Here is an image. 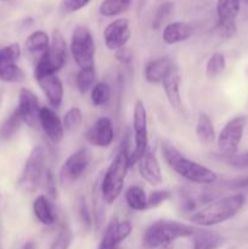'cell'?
<instances>
[{"mask_svg": "<svg viewBox=\"0 0 248 249\" xmlns=\"http://www.w3.org/2000/svg\"><path fill=\"white\" fill-rule=\"evenodd\" d=\"M162 152L170 169L187 181L199 185H212L218 180L215 172L185 157L172 143L163 142Z\"/></svg>", "mask_w": 248, "mask_h": 249, "instance_id": "1", "label": "cell"}, {"mask_svg": "<svg viewBox=\"0 0 248 249\" xmlns=\"http://www.w3.org/2000/svg\"><path fill=\"white\" fill-rule=\"evenodd\" d=\"M246 203L242 194H235L211 202L190 216V221L202 228H211L232 219Z\"/></svg>", "mask_w": 248, "mask_h": 249, "instance_id": "2", "label": "cell"}, {"mask_svg": "<svg viewBox=\"0 0 248 249\" xmlns=\"http://www.w3.org/2000/svg\"><path fill=\"white\" fill-rule=\"evenodd\" d=\"M129 156H130V152H129L128 139L125 138L123 139V142H122L116 157L113 158L102 179L100 180L102 196L107 204L113 203L123 191L126 172L130 167Z\"/></svg>", "mask_w": 248, "mask_h": 249, "instance_id": "3", "label": "cell"}, {"mask_svg": "<svg viewBox=\"0 0 248 249\" xmlns=\"http://www.w3.org/2000/svg\"><path fill=\"white\" fill-rule=\"evenodd\" d=\"M195 229L187 224L160 219L146 229L142 236V246L146 249H159L172 246L179 238L192 237Z\"/></svg>", "mask_w": 248, "mask_h": 249, "instance_id": "4", "label": "cell"}, {"mask_svg": "<svg viewBox=\"0 0 248 249\" xmlns=\"http://www.w3.org/2000/svg\"><path fill=\"white\" fill-rule=\"evenodd\" d=\"M67 61V41L58 29L53 32L50 46L46 53L36 61L34 77L35 80L46 75L57 74Z\"/></svg>", "mask_w": 248, "mask_h": 249, "instance_id": "5", "label": "cell"}, {"mask_svg": "<svg viewBox=\"0 0 248 249\" xmlns=\"http://www.w3.org/2000/svg\"><path fill=\"white\" fill-rule=\"evenodd\" d=\"M45 164V151L41 146H36L29 153L28 158L24 163L21 178L18 180V186L22 191L32 194L38 187H40L41 180H43L44 174L48 169Z\"/></svg>", "mask_w": 248, "mask_h": 249, "instance_id": "6", "label": "cell"}, {"mask_svg": "<svg viewBox=\"0 0 248 249\" xmlns=\"http://www.w3.org/2000/svg\"><path fill=\"white\" fill-rule=\"evenodd\" d=\"M71 53L79 70L94 67L95 41L87 27L78 26L74 28L71 38Z\"/></svg>", "mask_w": 248, "mask_h": 249, "instance_id": "7", "label": "cell"}, {"mask_svg": "<svg viewBox=\"0 0 248 249\" xmlns=\"http://www.w3.org/2000/svg\"><path fill=\"white\" fill-rule=\"evenodd\" d=\"M133 128L135 133V148L129 156V164L134 165L143 157L148 147V129H147V112L141 100H138L134 106Z\"/></svg>", "mask_w": 248, "mask_h": 249, "instance_id": "8", "label": "cell"}, {"mask_svg": "<svg viewBox=\"0 0 248 249\" xmlns=\"http://www.w3.org/2000/svg\"><path fill=\"white\" fill-rule=\"evenodd\" d=\"M246 122L247 119L245 116L233 117L221 129L216 142H218L219 151L223 153V156L228 157V156H233L237 153L238 146H240L243 131H245Z\"/></svg>", "mask_w": 248, "mask_h": 249, "instance_id": "9", "label": "cell"}, {"mask_svg": "<svg viewBox=\"0 0 248 249\" xmlns=\"http://www.w3.org/2000/svg\"><path fill=\"white\" fill-rule=\"evenodd\" d=\"M21 48L18 44H11L0 49V80L7 83H21L24 80V73L17 65Z\"/></svg>", "mask_w": 248, "mask_h": 249, "instance_id": "10", "label": "cell"}, {"mask_svg": "<svg viewBox=\"0 0 248 249\" xmlns=\"http://www.w3.org/2000/svg\"><path fill=\"white\" fill-rule=\"evenodd\" d=\"M90 162H91V152L89 148L82 147L73 152L61 167V182L63 185H68L77 181L88 169Z\"/></svg>", "mask_w": 248, "mask_h": 249, "instance_id": "11", "label": "cell"}, {"mask_svg": "<svg viewBox=\"0 0 248 249\" xmlns=\"http://www.w3.org/2000/svg\"><path fill=\"white\" fill-rule=\"evenodd\" d=\"M241 0H218L216 2V15H218V27L221 36L231 38L236 33L235 19L240 12Z\"/></svg>", "mask_w": 248, "mask_h": 249, "instance_id": "12", "label": "cell"}, {"mask_svg": "<svg viewBox=\"0 0 248 249\" xmlns=\"http://www.w3.org/2000/svg\"><path fill=\"white\" fill-rule=\"evenodd\" d=\"M40 108L41 107L35 94L32 90L22 88L18 95V107L16 108L21 116L22 122L31 128H35L39 124Z\"/></svg>", "mask_w": 248, "mask_h": 249, "instance_id": "13", "label": "cell"}, {"mask_svg": "<svg viewBox=\"0 0 248 249\" xmlns=\"http://www.w3.org/2000/svg\"><path fill=\"white\" fill-rule=\"evenodd\" d=\"M130 26L126 18L114 19L104 31L105 45L108 50L117 51L126 46L130 39Z\"/></svg>", "mask_w": 248, "mask_h": 249, "instance_id": "14", "label": "cell"}, {"mask_svg": "<svg viewBox=\"0 0 248 249\" xmlns=\"http://www.w3.org/2000/svg\"><path fill=\"white\" fill-rule=\"evenodd\" d=\"M85 138H87L88 142L96 146V147H108L113 142L114 139L113 123L107 117H101L87 131Z\"/></svg>", "mask_w": 248, "mask_h": 249, "instance_id": "15", "label": "cell"}, {"mask_svg": "<svg viewBox=\"0 0 248 249\" xmlns=\"http://www.w3.org/2000/svg\"><path fill=\"white\" fill-rule=\"evenodd\" d=\"M39 124L44 133L53 143H60L65 136V128L60 117L50 107H41L39 114Z\"/></svg>", "mask_w": 248, "mask_h": 249, "instance_id": "16", "label": "cell"}, {"mask_svg": "<svg viewBox=\"0 0 248 249\" xmlns=\"http://www.w3.org/2000/svg\"><path fill=\"white\" fill-rule=\"evenodd\" d=\"M163 90L167 96L168 102L175 111L184 113V104H182L181 94H180V74L177 66L173 63L170 70L165 74L162 82Z\"/></svg>", "mask_w": 248, "mask_h": 249, "instance_id": "17", "label": "cell"}, {"mask_svg": "<svg viewBox=\"0 0 248 249\" xmlns=\"http://www.w3.org/2000/svg\"><path fill=\"white\" fill-rule=\"evenodd\" d=\"M136 164H138L140 177L145 181H147L150 185H153V186H158V185L162 184V170H160L159 162H158L155 153L147 151Z\"/></svg>", "mask_w": 248, "mask_h": 249, "instance_id": "18", "label": "cell"}, {"mask_svg": "<svg viewBox=\"0 0 248 249\" xmlns=\"http://www.w3.org/2000/svg\"><path fill=\"white\" fill-rule=\"evenodd\" d=\"M39 87L43 90L44 95L48 99L49 104L55 108H58L63 100V84L57 74L46 75L36 79Z\"/></svg>", "mask_w": 248, "mask_h": 249, "instance_id": "19", "label": "cell"}, {"mask_svg": "<svg viewBox=\"0 0 248 249\" xmlns=\"http://www.w3.org/2000/svg\"><path fill=\"white\" fill-rule=\"evenodd\" d=\"M173 61L169 57H159L151 60L143 70V77L150 84H159L170 70Z\"/></svg>", "mask_w": 248, "mask_h": 249, "instance_id": "20", "label": "cell"}, {"mask_svg": "<svg viewBox=\"0 0 248 249\" xmlns=\"http://www.w3.org/2000/svg\"><path fill=\"white\" fill-rule=\"evenodd\" d=\"M194 34V28L185 22H173L163 29V40L168 45L182 43L190 39Z\"/></svg>", "mask_w": 248, "mask_h": 249, "instance_id": "21", "label": "cell"}, {"mask_svg": "<svg viewBox=\"0 0 248 249\" xmlns=\"http://www.w3.org/2000/svg\"><path fill=\"white\" fill-rule=\"evenodd\" d=\"M191 238L192 249H219L224 245V237L215 231L195 229Z\"/></svg>", "mask_w": 248, "mask_h": 249, "instance_id": "22", "label": "cell"}, {"mask_svg": "<svg viewBox=\"0 0 248 249\" xmlns=\"http://www.w3.org/2000/svg\"><path fill=\"white\" fill-rule=\"evenodd\" d=\"M33 212L35 218L39 223L45 226H51L55 224L56 215L53 213V208L51 206L50 201L45 195H40L36 197L33 202Z\"/></svg>", "mask_w": 248, "mask_h": 249, "instance_id": "23", "label": "cell"}, {"mask_svg": "<svg viewBox=\"0 0 248 249\" xmlns=\"http://www.w3.org/2000/svg\"><path fill=\"white\" fill-rule=\"evenodd\" d=\"M50 46V38L44 31H35L27 38L24 48L29 55L38 56V60Z\"/></svg>", "mask_w": 248, "mask_h": 249, "instance_id": "24", "label": "cell"}, {"mask_svg": "<svg viewBox=\"0 0 248 249\" xmlns=\"http://www.w3.org/2000/svg\"><path fill=\"white\" fill-rule=\"evenodd\" d=\"M196 136L198 141L203 145H209L215 140V130H214L213 122H212L211 117L204 112H201L197 117L196 123Z\"/></svg>", "mask_w": 248, "mask_h": 249, "instance_id": "25", "label": "cell"}, {"mask_svg": "<svg viewBox=\"0 0 248 249\" xmlns=\"http://www.w3.org/2000/svg\"><path fill=\"white\" fill-rule=\"evenodd\" d=\"M125 202L130 209L135 212H143L148 208L147 207V196L145 190L141 186L134 185L125 191Z\"/></svg>", "mask_w": 248, "mask_h": 249, "instance_id": "26", "label": "cell"}, {"mask_svg": "<svg viewBox=\"0 0 248 249\" xmlns=\"http://www.w3.org/2000/svg\"><path fill=\"white\" fill-rule=\"evenodd\" d=\"M131 0H104L99 6L101 16L114 17L123 14L130 7Z\"/></svg>", "mask_w": 248, "mask_h": 249, "instance_id": "27", "label": "cell"}, {"mask_svg": "<svg viewBox=\"0 0 248 249\" xmlns=\"http://www.w3.org/2000/svg\"><path fill=\"white\" fill-rule=\"evenodd\" d=\"M92 202H94V219H95V225L96 229H101L104 225L105 221V202L104 196H102L101 187H100V180L96 181L94 186V191H92Z\"/></svg>", "mask_w": 248, "mask_h": 249, "instance_id": "28", "label": "cell"}, {"mask_svg": "<svg viewBox=\"0 0 248 249\" xmlns=\"http://www.w3.org/2000/svg\"><path fill=\"white\" fill-rule=\"evenodd\" d=\"M106 230L111 233L114 241L118 245H121L124 240H126L130 236L131 231H133V225L128 220H113L112 223H109Z\"/></svg>", "mask_w": 248, "mask_h": 249, "instance_id": "29", "label": "cell"}, {"mask_svg": "<svg viewBox=\"0 0 248 249\" xmlns=\"http://www.w3.org/2000/svg\"><path fill=\"white\" fill-rule=\"evenodd\" d=\"M95 78H96L95 67L79 70L77 77H75V84H77V89L79 90L80 94H87L89 90L92 89L95 84Z\"/></svg>", "mask_w": 248, "mask_h": 249, "instance_id": "30", "label": "cell"}, {"mask_svg": "<svg viewBox=\"0 0 248 249\" xmlns=\"http://www.w3.org/2000/svg\"><path fill=\"white\" fill-rule=\"evenodd\" d=\"M90 99L95 107L105 106L108 104L109 99H111V87L107 83H97L92 87Z\"/></svg>", "mask_w": 248, "mask_h": 249, "instance_id": "31", "label": "cell"}, {"mask_svg": "<svg viewBox=\"0 0 248 249\" xmlns=\"http://www.w3.org/2000/svg\"><path fill=\"white\" fill-rule=\"evenodd\" d=\"M226 60L225 56L221 53H212L211 57L208 58L206 65V75L208 78H215L220 75L225 71Z\"/></svg>", "mask_w": 248, "mask_h": 249, "instance_id": "32", "label": "cell"}, {"mask_svg": "<svg viewBox=\"0 0 248 249\" xmlns=\"http://www.w3.org/2000/svg\"><path fill=\"white\" fill-rule=\"evenodd\" d=\"M23 123L21 119V116L18 114V112L16 111L14 113H11L9 116V118L2 123L1 128H0V138L4 139V140H9L11 139L17 131L21 128V124Z\"/></svg>", "mask_w": 248, "mask_h": 249, "instance_id": "33", "label": "cell"}, {"mask_svg": "<svg viewBox=\"0 0 248 249\" xmlns=\"http://www.w3.org/2000/svg\"><path fill=\"white\" fill-rule=\"evenodd\" d=\"M83 123V112L79 107H72L66 112L62 119L63 128L66 131H74L82 125Z\"/></svg>", "mask_w": 248, "mask_h": 249, "instance_id": "34", "label": "cell"}, {"mask_svg": "<svg viewBox=\"0 0 248 249\" xmlns=\"http://www.w3.org/2000/svg\"><path fill=\"white\" fill-rule=\"evenodd\" d=\"M73 241V233L70 230V228L63 226L57 233L53 242L51 243L50 249H70Z\"/></svg>", "mask_w": 248, "mask_h": 249, "instance_id": "35", "label": "cell"}, {"mask_svg": "<svg viewBox=\"0 0 248 249\" xmlns=\"http://www.w3.org/2000/svg\"><path fill=\"white\" fill-rule=\"evenodd\" d=\"M77 211L82 225L84 226L87 230H89L92 225V218L91 214H90L89 207H88L87 204V201H85V198L82 195H79V196L77 197Z\"/></svg>", "mask_w": 248, "mask_h": 249, "instance_id": "36", "label": "cell"}, {"mask_svg": "<svg viewBox=\"0 0 248 249\" xmlns=\"http://www.w3.org/2000/svg\"><path fill=\"white\" fill-rule=\"evenodd\" d=\"M170 198H172V192L169 190H156L148 195L147 207L148 208H157L164 202L169 201Z\"/></svg>", "mask_w": 248, "mask_h": 249, "instance_id": "37", "label": "cell"}, {"mask_svg": "<svg viewBox=\"0 0 248 249\" xmlns=\"http://www.w3.org/2000/svg\"><path fill=\"white\" fill-rule=\"evenodd\" d=\"M224 162L230 167L236 168V169H248V152L236 153L233 156H228L223 158Z\"/></svg>", "mask_w": 248, "mask_h": 249, "instance_id": "38", "label": "cell"}, {"mask_svg": "<svg viewBox=\"0 0 248 249\" xmlns=\"http://www.w3.org/2000/svg\"><path fill=\"white\" fill-rule=\"evenodd\" d=\"M89 2L90 0H62L60 4V11L65 15L73 14L82 10Z\"/></svg>", "mask_w": 248, "mask_h": 249, "instance_id": "39", "label": "cell"}, {"mask_svg": "<svg viewBox=\"0 0 248 249\" xmlns=\"http://www.w3.org/2000/svg\"><path fill=\"white\" fill-rule=\"evenodd\" d=\"M41 187L44 191L46 192V197L48 198H55L56 197V181L55 177H53V172L50 169H46L45 174H44L43 180H41Z\"/></svg>", "mask_w": 248, "mask_h": 249, "instance_id": "40", "label": "cell"}, {"mask_svg": "<svg viewBox=\"0 0 248 249\" xmlns=\"http://www.w3.org/2000/svg\"><path fill=\"white\" fill-rule=\"evenodd\" d=\"M172 10H173V4L170 1H167L164 2V4L160 5V6L158 7L157 12H156L155 19H153V24H152L153 28L157 29L158 27L160 26V23L164 21L165 17L172 12Z\"/></svg>", "mask_w": 248, "mask_h": 249, "instance_id": "41", "label": "cell"}, {"mask_svg": "<svg viewBox=\"0 0 248 249\" xmlns=\"http://www.w3.org/2000/svg\"><path fill=\"white\" fill-rule=\"evenodd\" d=\"M114 58H116L119 63H122V65L128 66L133 62L134 51L131 50L130 48H128V46H124V48L114 51Z\"/></svg>", "mask_w": 248, "mask_h": 249, "instance_id": "42", "label": "cell"}, {"mask_svg": "<svg viewBox=\"0 0 248 249\" xmlns=\"http://www.w3.org/2000/svg\"><path fill=\"white\" fill-rule=\"evenodd\" d=\"M118 243L114 241V238L112 237L111 233L107 230H105L104 236H102V240L100 242L99 249H118Z\"/></svg>", "mask_w": 248, "mask_h": 249, "instance_id": "43", "label": "cell"}, {"mask_svg": "<svg viewBox=\"0 0 248 249\" xmlns=\"http://www.w3.org/2000/svg\"><path fill=\"white\" fill-rule=\"evenodd\" d=\"M230 187H232V189H248V177L233 180L230 182Z\"/></svg>", "mask_w": 248, "mask_h": 249, "instance_id": "44", "label": "cell"}, {"mask_svg": "<svg viewBox=\"0 0 248 249\" xmlns=\"http://www.w3.org/2000/svg\"><path fill=\"white\" fill-rule=\"evenodd\" d=\"M22 249H35V243H34L33 241H28Z\"/></svg>", "mask_w": 248, "mask_h": 249, "instance_id": "45", "label": "cell"}, {"mask_svg": "<svg viewBox=\"0 0 248 249\" xmlns=\"http://www.w3.org/2000/svg\"><path fill=\"white\" fill-rule=\"evenodd\" d=\"M159 249H173V246H167V247H163V248H159Z\"/></svg>", "mask_w": 248, "mask_h": 249, "instance_id": "46", "label": "cell"}, {"mask_svg": "<svg viewBox=\"0 0 248 249\" xmlns=\"http://www.w3.org/2000/svg\"><path fill=\"white\" fill-rule=\"evenodd\" d=\"M246 1H247V2H248V0H246Z\"/></svg>", "mask_w": 248, "mask_h": 249, "instance_id": "47", "label": "cell"}]
</instances>
